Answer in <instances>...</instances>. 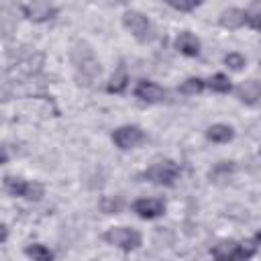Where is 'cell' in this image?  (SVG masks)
Wrapping results in <instances>:
<instances>
[{"label": "cell", "instance_id": "cell-25", "mask_svg": "<svg viewBox=\"0 0 261 261\" xmlns=\"http://www.w3.org/2000/svg\"><path fill=\"white\" fill-rule=\"evenodd\" d=\"M255 241H257V243H261V230H259V232L255 234Z\"/></svg>", "mask_w": 261, "mask_h": 261}, {"label": "cell", "instance_id": "cell-15", "mask_svg": "<svg viewBox=\"0 0 261 261\" xmlns=\"http://www.w3.org/2000/svg\"><path fill=\"white\" fill-rule=\"evenodd\" d=\"M232 171H234V165H232L230 161H220V163L210 171V181H222V179H228Z\"/></svg>", "mask_w": 261, "mask_h": 261}, {"label": "cell", "instance_id": "cell-4", "mask_svg": "<svg viewBox=\"0 0 261 261\" xmlns=\"http://www.w3.org/2000/svg\"><path fill=\"white\" fill-rule=\"evenodd\" d=\"M177 173H179V167L173 161L165 159V161H159L153 167H149L143 173V177L149 179V181H153V184H159V186H171L173 179L177 177Z\"/></svg>", "mask_w": 261, "mask_h": 261}, {"label": "cell", "instance_id": "cell-5", "mask_svg": "<svg viewBox=\"0 0 261 261\" xmlns=\"http://www.w3.org/2000/svg\"><path fill=\"white\" fill-rule=\"evenodd\" d=\"M145 139L143 130L139 126H120L112 133V141L120 147V149H133L137 147L141 141Z\"/></svg>", "mask_w": 261, "mask_h": 261}, {"label": "cell", "instance_id": "cell-1", "mask_svg": "<svg viewBox=\"0 0 261 261\" xmlns=\"http://www.w3.org/2000/svg\"><path fill=\"white\" fill-rule=\"evenodd\" d=\"M71 63H73L75 77H77V84L80 86H92V82L102 71L100 61L96 59L92 47L88 43H84V41H77L71 47Z\"/></svg>", "mask_w": 261, "mask_h": 261}, {"label": "cell", "instance_id": "cell-19", "mask_svg": "<svg viewBox=\"0 0 261 261\" xmlns=\"http://www.w3.org/2000/svg\"><path fill=\"white\" fill-rule=\"evenodd\" d=\"M41 196H43V186H41L39 181L27 184V190H24V196H22V198H27V200H31V202H37V200H41Z\"/></svg>", "mask_w": 261, "mask_h": 261}, {"label": "cell", "instance_id": "cell-24", "mask_svg": "<svg viewBox=\"0 0 261 261\" xmlns=\"http://www.w3.org/2000/svg\"><path fill=\"white\" fill-rule=\"evenodd\" d=\"M214 261H234V259L232 257H216Z\"/></svg>", "mask_w": 261, "mask_h": 261}, {"label": "cell", "instance_id": "cell-21", "mask_svg": "<svg viewBox=\"0 0 261 261\" xmlns=\"http://www.w3.org/2000/svg\"><path fill=\"white\" fill-rule=\"evenodd\" d=\"M167 4L171 8H175V10H194L196 6H200V2H196V0H192V2H175V0H169Z\"/></svg>", "mask_w": 261, "mask_h": 261}, {"label": "cell", "instance_id": "cell-23", "mask_svg": "<svg viewBox=\"0 0 261 261\" xmlns=\"http://www.w3.org/2000/svg\"><path fill=\"white\" fill-rule=\"evenodd\" d=\"M249 24H251L253 29H257V31H261V12H257V14H253V16H249Z\"/></svg>", "mask_w": 261, "mask_h": 261}, {"label": "cell", "instance_id": "cell-11", "mask_svg": "<svg viewBox=\"0 0 261 261\" xmlns=\"http://www.w3.org/2000/svg\"><path fill=\"white\" fill-rule=\"evenodd\" d=\"M237 94H239V98H241L243 102L255 104V102L261 98V86H259L257 82H245V84L239 86Z\"/></svg>", "mask_w": 261, "mask_h": 261}, {"label": "cell", "instance_id": "cell-10", "mask_svg": "<svg viewBox=\"0 0 261 261\" xmlns=\"http://www.w3.org/2000/svg\"><path fill=\"white\" fill-rule=\"evenodd\" d=\"M218 22H220L224 29H239V27H243L245 22H249V16H247V12L241 10V8H228V10H224V12L220 14Z\"/></svg>", "mask_w": 261, "mask_h": 261}, {"label": "cell", "instance_id": "cell-18", "mask_svg": "<svg viewBox=\"0 0 261 261\" xmlns=\"http://www.w3.org/2000/svg\"><path fill=\"white\" fill-rule=\"evenodd\" d=\"M202 90H204V80H200V77H188V80L179 86V92H181V94H188V96L200 94Z\"/></svg>", "mask_w": 261, "mask_h": 261}, {"label": "cell", "instance_id": "cell-17", "mask_svg": "<svg viewBox=\"0 0 261 261\" xmlns=\"http://www.w3.org/2000/svg\"><path fill=\"white\" fill-rule=\"evenodd\" d=\"M4 188H6V192L12 194V196H24L27 181H22L20 177H14V175H6V177H4Z\"/></svg>", "mask_w": 261, "mask_h": 261}, {"label": "cell", "instance_id": "cell-9", "mask_svg": "<svg viewBox=\"0 0 261 261\" xmlns=\"http://www.w3.org/2000/svg\"><path fill=\"white\" fill-rule=\"evenodd\" d=\"M135 94H137V98H141L145 102H161L165 98V90L153 82H141L135 88Z\"/></svg>", "mask_w": 261, "mask_h": 261}, {"label": "cell", "instance_id": "cell-3", "mask_svg": "<svg viewBox=\"0 0 261 261\" xmlns=\"http://www.w3.org/2000/svg\"><path fill=\"white\" fill-rule=\"evenodd\" d=\"M104 241L122 249V251H135L141 245V234L135 228H128V226H114V228L106 230Z\"/></svg>", "mask_w": 261, "mask_h": 261}, {"label": "cell", "instance_id": "cell-7", "mask_svg": "<svg viewBox=\"0 0 261 261\" xmlns=\"http://www.w3.org/2000/svg\"><path fill=\"white\" fill-rule=\"evenodd\" d=\"M20 10L24 12L27 18L35 20V22H43V20H49L57 14V8L47 4V2H33V4H22Z\"/></svg>", "mask_w": 261, "mask_h": 261}, {"label": "cell", "instance_id": "cell-22", "mask_svg": "<svg viewBox=\"0 0 261 261\" xmlns=\"http://www.w3.org/2000/svg\"><path fill=\"white\" fill-rule=\"evenodd\" d=\"M102 208H104V212H118L120 210V200H112V198H106L104 202H102Z\"/></svg>", "mask_w": 261, "mask_h": 261}, {"label": "cell", "instance_id": "cell-20", "mask_svg": "<svg viewBox=\"0 0 261 261\" xmlns=\"http://www.w3.org/2000/svg\"><path fill=\"white\" fill-rule=\"evenodd\" d=\"M224 63H226L230 69L241 71V69L245 67V57H243V55H239V53H228V55L224 57Z\"/></svg>", "mask_w": 261, "mask_h": 261}, {"label": "cell", "instance_id": "cell-14", "mask_svg": "<svg viewBox=\"0 0 261 261\" xmlns=\"http://www.w3.org/2000/svg\"><path fill=\"white\" fill-rule=\"evenodd\" d=\"M126 82H128V75H126L124 67H118V69H116V73L110 77V84H108V92L120 94V92L126 88Z\"/></svg>", "mask_w": 261, "mask_h": 261}, {"label": "cell", "instance_id": "cell-13", "mask_svg": "<svg viewBox=\"0 0 261 261\" xmlns=\"http://www.w3.org/2000/svg\"><path fill=\"white\" fill-rule=\"evenodd\" d=\"M24 253L33 259V261H53V253L45 247V245H29L24 249Z\"/></svg>", "mask_w": 261, "mask_h": 261}, {"label": "cell", "instance_id": "cell-8", "mask_svg": "<svg viewBox=\"0 0 261 261\" xmlns=\"http://www.w3.org/2000/svg\"><path fill=\"white\" fill-rule=\"evenodd\" d=\"M175 49H177L179 53L188 55V57H196V55L200 53V41H198L196 35L184 31V33H179L177 39H175Z\"/></svg>", "mask_w": 261, "mask_h": 261}, {"label": "cell", "instance_id": "cell-16", "mask_svg": "<svg viewBox=\"0 0 261 261\" xmlns=\"http://www.w3.org/2000/svg\"><path fill=\"white\" fill-rule=\"evenodd\" d=\"M208 86H210L212 92H218V94H228V92L232 90L230 80H228L224 73H216V75H212V80L208 82Z\"/></svg>", "mask_w": 261, "mask_h": 261}, {"label": "cell", "instance_id": "cell-6", "mask_svg": "<svg viewBox=\"0 0 261 261\" xmlns=\"http://www.w3.org/2000/svg\"><path fill=\"white\" fill-rule=\"evenodd\" d=\"M133 210L141 218H157L165 212V202L161 198H141L133 204Z\"/></svg>", "mask_w": 261, "mask_h": 261}, {"label": "cell", "instance_id": "cell-12", "mask_svg": "<svg viewBox=\"0 0 261 261\" xmlns=\"http://www.w3.org/2000/svg\"><path fill=\"white\" fill-rule=\"evenodd\" d=\"M206 137L214 143H228L232 137H234V130L228 126V124H214L208 128Z\"/></svg>", "mask_w": 261, "mask_h": 261}, {"label": "cell", "instance_id": "cell-2", "mask_svg": "<svg viewBox=\"0 0 261 261\" xmlns=\"http://www.w3.org/2000/svg\"><path fill=\"white\" fill-rule=\"evenodd\" d=\"M122 24L141 43H147V41L153 39V27H151L149 18L145 14H141V12H137V10H126L122 14Z\"/></svg>", "mask_w": 261, "mask_h": 261}]
</instances>
